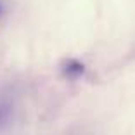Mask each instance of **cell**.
<instances>
[{
  "label": "cell",
  "mask_w": 135,
  "mask_h": 135,
  "mask_svg": "<svg viewBox=\"0 0 135 135\" xmlns=\"http://www.w3.org/2000/svg\"><path fill=\"white\" fill-rule=\"evenodd\" d=\"M0 11H2V5H0Z\"/></svg>",
  "instance_id": "3957f363"
},
{
  "label": "cell",
  "mask_w": 135,
  "mask_h": 135,
  "mask_svg": "<svg viewBox=\"0 0 135 135\" xmlns=\"http://www.w3.org/2000/svg\"><path fill=\"white\" fill-rule=\"evenodd\" d=\"M11 118H12V100L7 95H0V127H5L11 121Z\"/></svg>",
  "instance_id": "7a4b0ae2"
},
{
  "label": "cell",
  "mask_w": 135,
  "mask_h": 135,
  "mask_svg": "<svg viewBox=\"0 0 135 135\" xmlns=\"http://www.w3.org/2000/svg\"><path fill=\"white\" fill-rule=\"evenodd\" d=\"M61 71L68 80H76L85 73V66L76 59H66L61 64Z\"/></svg>",
  "instance_id": "6da1fadb"
}]
</instances>
